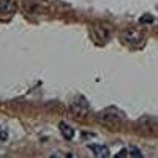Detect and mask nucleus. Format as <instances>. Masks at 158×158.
Listing matches in <instances>:
<instances>
[{"instance_id": "nucleus-9", "label": "nucleus", "mask_w": 158, "mask_h": 158, "mask_svg": "<svg viewBox=\"0 0 158 158\" xmlns=\"http://www.w3.org/2000/svg\"><path fill=\"white\" fill-rule=\"evenodd\" d=\"M139 22H141V24H150V22H153V18H152V16H142V18L139 19Z\"/></svg>"}, {"instance_id": "nucleus-5", "label": "nucleus", "mask_w": 158, "mask_h": 158, "mask_svg": "<svg viewBox=\"0 0 158 158\" xmlns=\"http://www.w3.org/2000/svg\"><path fill=\"white\" fill-rule=\"evenodd\" d=\"M89 149L94 152L95 156H100V158H108L109 156V150L106 146H100V144H89Z\"/></svg>"}, {"instance_id": "nucleus-7", "label": "nucleus", "mask_w": 158, "mask_h": 158, "mask_svg": "<svg viewBox=\"0 0 158 158\" xmlns=\"http://www.w3.org/2000/svg\"><path fill=\"white\" fill-rule=\"evenodd\" d=\"M95 38H101L103 41L109 40V32L104 30L103 27H95Z\"/></svg>"}, {"instance_id": "nucleus-4", "label": "nucleus", "mask_w": 158, "mask_h": 158, "mask_svg": "<svg viewBox=\"0 0 158 158\" xmlns=\"http://www.w3.org/2000/svg\"><path fill=\"white\" fill-rule=\"evenodd\" d=\"M16 0H2L0 2V13H3V15H13V13H16Z\"/></svg>"}, {"instance_id": "nucleus-3", "label": "nucleus", "mask_w": 158, "mask_h": 158, "mask_svg": "<svg viewBox=\"0 0 158 158\" xmlns=\"http://www.w3.org/2000/svg\"><path fill=\"white\" fill-rule=\"evenodd\" d=\"M71 111H73V114L76 115V117H81V115H85L87 112H89V103L85 101V98H82V97H79V98H76L73 103H71Z\"/></svg>"}, {"instance_id": "nucleus-1", "label": "nucleus", "mask_w": 158, "mask_h": 158, "mask_svg": "<svg viewBox=\"0 0 158 158\" xmlns=\"http://www.w3.org/2000/svg\"><path fill=\"white\" fill-rule=\"evenodd\" d=\"M97 117H98V120H100L103 125L115 127V125H118L120 122H123L125 114H123V111H120V109L115 108V106H109V108H106V109L100 111Z\"/></svg>"}, {"instance_id": "nucleus-6", "label": "nucleus", "mask_w": 158, "mask_h": 158, "mask_svg": "<svg viewBox=\"0 0 158 158\" xmlns=\"http://www.w3.org/2000/svg\"><path fill=\"white\" fill-rule=\"evenodd\" d=\"M59 128H60V133H62V136H63L65 139H73V136H74V130H73L71 127H68L65 122H62Z\"/></svg>"}, {"instance_id": "nucleus-2", "label": "nucleus", "mask_w": 158, "mask_h": 158, "mask_svg": "<svg viewBox=\"0 0 158 158\" xmlns=\"http://www.w3.org/2000/svg\"><path fill=\"white\" fill-rule=\"evenodd\" d=\"M122 41L130 44V46H133V48H138L144 41V35L136 29H128L122 33Z\"/></svg>"}, {"instance_id": "nucleus-8", "label": "nucleus", "mask_w": 158, "mask_h": 158, "mask_svg": "<svg viewBox=\"0 0 158 158\" xmlns=\"http://www.w3.org/2000/svg\"><path fill=\"white\" fill-rule=\"evenodd\" d=\"M128 155H130V156H136V158H141V156H142V153L139 152V149H138V147H131Z\"/></svg>"}]
</instances>
